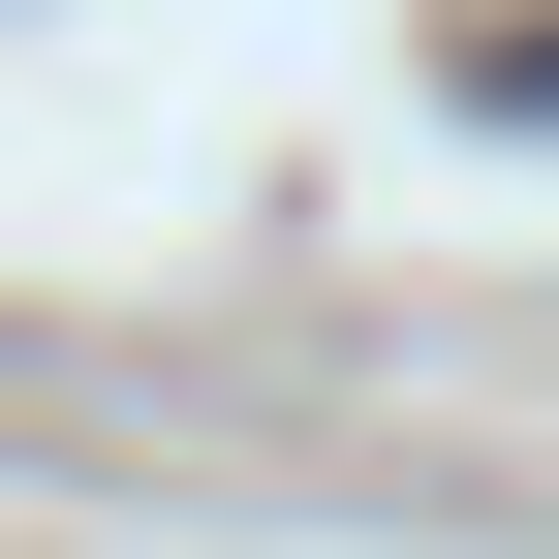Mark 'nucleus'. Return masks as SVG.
<instances>
[{"label":"nucleus","instance_id":"obj_1","mask_svg":"<svg viewBox=\"0 0 559 559\" xmlns=\"http://www.w3.org/2000/svg\"><path fill=\"white\" fill-rule=\"evenodd\" d=\"M436 94H466V124H559V0H466V32H436Z\"/></svg>","mask_w":559,"mask_h":559}]
</instances>
